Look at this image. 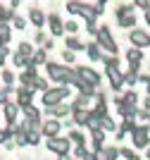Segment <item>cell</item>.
<instances>
[{
    "label": "cell",
    "mask_w": 150,
    "mask_h": 160,
    "mask_svg": "<svg viewBox=\"0 0 150 160\" xmlns=\"http://www.w3.org/2000/svg\"><path fill=\"white\" fill-rule=\"evenodd\" d=\"M33 88L43 93V91H48V88H50V84H48V79H43V77H36V79H33Z\"/></svg>",
    "instance_id": "obj_34"
},
{
    "label": "cell",
    "mask_w": 150,
    "mask_h": 160,
    "mask_svg": "<svg viewBox=\"0 0 150 160\" xmlns=\"http://www.w3.org/2000/svg\"><path fill=\"white\" fill-rule=\"evenodd\" d=\"M100 120H103L100 115H95L93 110H88V117H86V124H84V127L91 129V132H98V129H100Z\"/></svg>",
    "instance_id": "obj_21"
},
{
    "label": "cell",
    "mask_w": 150,
    "mask_h": 160,
    "mask_svg": "<svg viewBox=\"0 0 150 160\" xmlns=\"http://www.w3.org/2000/svg\"><path fill=\"white\" fill-rule=\"evenodd\" d=\"M10 22H12V27H14V29H26V19H24V17H17V14H14Z\"/></svg>",
    "instance_id": "obj_40"
},
{
    "label": "cell",
    "mask_w": 150,
    "mask_h": 160,
    "mask_svg": "<svg viewBox=\"0 0 150 160\" xmlns=\"http://www.w3.org/2000/svg\"><path fill=\"white\" fill-rule=\"evenodd\" d=\"M95 38H98L100 50H105V53H110V55H117V53H119V46L114 43V38H112V33H110V29H107V27L98 29Z\"/></svg>",
    "instance_id": "obj_3"
},
{
    "label": "cell",
    "mask_w": 150,
    "mask_h": 160,
    "mask_svg": "<svg viewBox=\"0 0 150 160\" xmlns=\"http://www.w3.org/2000/svg\"><path fill=\"white\" fill-rule=\"evenodd\" d=\"M67 139H69L72 146H86V136H84L81 129H72V132L67 134Z\"/></svg>",
    "instance_id": "obj_22"
},
{
    "label": "cell",
    "mask_w": 150,
    "mask_h": 160,
    "mask_svg": "<svg viewBox=\"0 0 150 160\" xmlns=\"http://www.w3.org/2000/svg\"><path fill=\"white\" fill-rule=\"evenodd\" d=\"M129 160H141V155H138V153H133V155H131Z\"/></svg>",
    "instance_id": "obj_52"
},
{
    "label": "cell",
    "mask_w": 150,
    "mask_h": 160,
    "mask_svg": "<svg viewBox=\"0 0 150 160\" xmlns=\"http://www.w3.org/2000/svg\"><path fill=\"white\" fill-rule=\"evenodd\" d=\"M145 22H148V24H150V5L145 7Z\"/></svg>",
    "instance_id": "obj_51"
},
{
    "label": "cell",
    "mask_w": 150,
    "mask_h": 160,
    "mask_svg": "<svg viewBox=\"0 0 150 160\" xmlns=\"http://www.w3.org/2000/svg\"><path fill=\"white\" fill-rule=\"evenodd\" d=\"M65 31H69V33H72V36H74V33L79 31V24H76V22H74V19L65 22Z\"/></svg>",
    "instance_id": "obj_42"
},
{
    "label": "cell",
    "mask_w": 150,
    "mask_h": 160,
    "mask_svg": "<svg viewBox=\"0 0 150 160\" xmlns=\"http://www.w3.org/2000/svg\"><path fill=\"white\" fill-rule=\"evenodd\" d=\"M145 155H148V160H150V146H148V148H145Z\"/></svg>",
    "instance_id": "obj_53"
},
{
    "label": "cell",
    "mask_w": 150,
    "mask_h": 160,
    "mask_svg": "<svg viewBox=\"0 0 150 160\" xmlns=\"http://www.w3.org/2000/svg\"><path fill=\"white\" fill-rule=\"evenodd\" d=\"M100 129H103V132H117V122H114V117L105 115L103 120H100Z\"/></svg>",
    "instance_id": "obj_30"
},
{
    "label": "cell",
    "mask_w": 150,
    "mask_h": 160,
    "mask_svg": "<svg viewBox=\"0 0 150 160\" xmlns=\"http://www.w3.org/2000/svg\"><path fill=\"white\" fill-rule=\"evenodd\" d=\"M67 98H69V88L67 86H50L48 91H43L41 103H43V108H52L57 103H65Z\"/></svg>",
    "instance_id": "obj_2"
},
{
    "label": "cell",
    "mask_w": 150,
    "mask_h": 160,
    "mask_svg": "<svg viewBox=\"0 0 150 160\" xmlns=\"http://www.w3.org/2000/svg\"><path fill=\"white\" fill-rule=\"evenodd\" d=\"M19 112L24 115V120H29L33 124V127H41V122H43V112H41L38 108L33 105V103H29V105L19 108Z\"/></svg>",
    "instance_id": "obj_11"
},
{
    "label": "cell",
    "mask_w": 150,
    "mask_h": 160,
    "mask_svg": "<svg viewBox=\"0 0 150 160\" xmlns=\"http://www.w3.org/2000/svg\"><path fill=\"white\" fill-rule=\"evenodd\" d=\"M81 17L86 22H95L98 19V14H103V5H81Z\"/></svg>",
    "instance_id": "obj_14"
},
{
    "label": "cell",
    "mask_w": 150,
    "mask_h": 160,
    "mask_svg": "<svg viewBox=\"0 0 150 160\" xmlns=\"http://www.w3.org/2000/svg\"><path fill=\"white\" fill-rule=\"evenodd\" d=\"M62 60L72 65V62L76 60V53H74V50H67V48H65V50H62Z\"/></svg>",
    "instance_id": "obj_41"
},
{
    "label": "cell",
    "mask_w": 150,
    "mask_h": 160,
    "mask_svg": "<svg viewBox=\"0 0 150 160\" xmlns=\"http://www.w3.org/2000/svg\"><path fill=\"white\" fill-rule=\"evenodd\" d=\"M133 153H136L133 148H126V146H122V148H119V155H122V158H124V160H129V158H131V155H133Z\"/></svg>",
    "instance_id": "obj_43"
},
{
    "label": "cell",
    "mask_w": 150,
    "mask_h": 160,
    "mask_svg": "<svg viewBox=\"0 0 150 160\" xmlns=\"http://www.w3.org/2000/svg\"><path fill=\"white\" fill-rule=\"evenodd\" d=\"M12 62H14V67H22V69L31 65V62H29V58H24V55H19V53L12 55Z\"/></svg>",
    "instance_id": "obj_35"
},
{
    "label": "cell",
    "mask_w": 150,
    "mask_h": 160,
    "mask_svg": "<svg viewBox=\"0 0 150 160\" xmlns=\"http://www.w3.org/2000/svg\"><path fill=\"white\" fill-rule=\"evenodd\" d=\"M148 129H150V124H148Z\"/></svg>",
    "instance_id": "obj_56"
},
{
    "label": "cell",
    "mask_w": 150,
    "mask_h": 160,
    "mask_svg": "<svg viewBox=\"0 0 150 160\" xmlns=\"http://www.w3.org/2000/svg\"><path fill=\"white\" fill-rule=\"evenodd\" d=\"M65 46H67V50H74V53H76V50H86V43H81L76 36H67Z\"/></svg>",
    "instance_id": "obj_26"
},
{
    "label": "cell",
    "mask_w": 150,
    "mask_h": 160,
    "mask_svg": "<svg viewBox=\"0 0 150 160\" xmlns=\"http://www.w3.org/2000/svg\"><path fill=\"white\" fill-rule=\"evenodd\" d=\"M74 160H93V151L86 146H74Z\"/></svg>",
    "instance_id": "obj_28"
},
{
    "label": "cell",
    "mask_w": 150,
    "mask_h": 160,
    "mask_svg": "<svg viewBox=\"0 0 150 160\" xmlns=\"http://www.w3.org/2000/svg\"><path fill=\"white\" fill-rule=\"evenodd\" d=\"M145 88H148V96H150V84H148V86H145Z\"/></svg>",
    "instance_id": "obj_55"
},
{
    "label": "cell",
    "mask_w": 150,
    "mask_h": 160,
    "mask_svg": "<svg viewBox=\"0 0 150 160\" xmlns=\"http://www.w3.org/2000/svg\"><path fill=\"white\" fill-rule=\"evenodd\" d=\"M14 88L12 86H0V105H5L7 100H10V93H12Z\"/></svg>",
    "instance_id": "obj_39"
},
{
    "label": "cell",
    "mask_w": 150,
    "mask_h": 160,
    "mask_svg": "<svg viewBox=\"0 0 150 160\" xmlns=\"http://www.w3.org/2000/svg\"><path fill=\"white\" fill-rule=\"evenodd\" d=\"M105 2H107V0H98V5H105Z\"/></svg>",
    "instance_id": "obj_54"
},
{
    "label": "cell",
    "mask_w": 150,
    "mask_h": 160,
    "mask_svg": "<svg viewBox=\"0 0 150 160\" xmlns=\"http://www.w3.org/2000/svg\"><path fill=\"white\" fill-rule=\"evenodd\" d=\"M131 143H133V148H148L150 146V129L145 127V124H136V129L131 132Z\"/></svg>",
    "instance_id": "obj_4"
},
{
    "label": "cell",
    "mask_w": 150,
    "mask_h": 160,
    "mask_svg": "<svg viewBox=\"0 0 150 160\" xmlns=\"http://www.w3.org/2000/svg\"><path fill=\"white\" fill-rule=\"evenodd\" d=\"M38 132H41V136H46V139L60 136V132H62V122H60V120H52V117H46V122H41Z\"/></svg>",
    "instance_id": "obj_7"
},
{
    "label": "cell",
    "mask_w": 150,
    "mask_h": 160,
    "mask_svg": "<svg viewBox=\"0 0 150 160\" xmlns=\"http://www.w3.org/2000/svg\"><path fill=\"white\" fill-rule=\"evenodd\" d=\"M48 50H43V48H41V50H36V53L31 55V58H29V62H31V67H38V65H46L48 62Z\"/></svg>",
    "instance_id": "obj_27"
},
{
    "label": "cell",
    "mask_w": 150,
    "mask_h": 160,
    "mask_svg": "<svg viewBox=\"0 0 150 160\" xmlns=\"http://www.w3.org/2000/svg\"><path fill=\"white\" fill-rule=\"evenodd\" d=\"M2 115H5V122H7V124H14L17 117H19V108H17V103L7 100L5 105H2Z\"/></svg>",
    "instance_id": "obj_15"
},
{
    "label": "cell",
    "mask_w": 150,
    "mask_h": 160,
    "mask_svg": "<svg viewBox=\"0 0 150 160\" xmlns=\"http://www.w3.org/2000/svg\"><path fill=\"white\" fill-rule=\"evenodd\" d=\"M100 60H103V65H105V74H107V79H110L112 91L119 93V91H122V69H119L117 58H114V55H103Z\"/></svg>",
    "instance_id": "obj_1"
},
{
    "label": "cell",
    "mask_w": 150,
    "mask_h": 160,
    "mask_svg": "<svg viewBox=\"0 0 150 160\" xmlns=\"http://www.w3.org/2000/svg\"><path fill=\"white\" fill-rule=\"evenodd\" d=\"M148 5H150V0H133V7H143L145 10Z\"/></svg>",
    "instance_id": "obj_46"
},
{
    "label": "cell",
    "mask_w": 150,
    "mask_h": 160,
    "mask_svg": "<svg viewBox=\"0 0 150 160\" xmlns=\"http://www.w3.org/2000/svg\"><path fill=\"white\" fill-rule=\"evenodd\" d=\"M122 134H131L136 129V120H122V127H117Z\"/></svg>",
    "instance_id": "obj_33"
},
{
    "label": "cell",
    "mask_w": 150,
    "mask_h": 160,
    "mask_svg": "<svg viewBox=\"0 0 150 160\" xmlns=\"http://www.w3.org/2000/svg\"><path fill=\"white\" fill-rule=\"evenodd\" d=\"M7 139H10V136H7V132H5V129H0V146H2Z\"/></svg>",
    "instance_id": "obj_48"
},
{
    "label": "cell",
    "mask_w": 150,
    "mask_h": 160,
    "mask_svg": "<svg viewBox=\"0 0 150 160\" xmlns=\"http://www.w3.org/2000/svg\"><path fill=\"white\" fill-rule=\"evenodd\" d=\"M86 55H88V60L98 62L100 58H103V50H100L98 43H86Z\"/></svg>",
    "instance_id": "obj_24"
},
{
    "label": "cell",
    "mask_w": 150,
    "mask_h": 160,
    "mask_svg": "<svg viewBox=\"0 0 150 160\" xmlns=\"http://www.w3.org/2000/svg\"><path fill=\"white\" fill-rule=\"evenodd\" d=\"M29 19L33 22V27H43V24H46V14H43V10H38V7H31V10H29Z\"/></svg>",
    "instance_id": "obj_23"
},
{
    "label": "cell",
    "mask_w": 150,
    "mask_h": 160,
    "mask_svg": "<svg viewBox=\"0 0 150 160\" xmlns=\"http://www.w3.org/2000/svg\"><path fill=\"white\" fill-rule=\"evenodd\" d=\"M86 31L91 33V36H95V33H98V24H95V22H86Z\"/></svg>",
    "instance_id": "obj_44"
},
{
    "label": "cell",
    "mask_w": 150,
    "mask_h": 160,
    "mask_svg": "<svg viewBox=\"0 0 150 160\" xmlns=\"http://www.w3.org/2000/svg\"><path fill=\"white\" fill-rule=\"evenodd\" d=\"M24 139H26V146H38L43 136H41L38 129H29V132H24Z\"/></svg>",
    "instance_id": "obj_25"
},
{
    "label": "cell",
    "mask_w": 150,
    "mask_h": 160,
    "mask_svg": "<svg viewBox=\"0 0 150 160\" xmlns=\"http://www.w3.org/2000/svg\"><path fill=\"white\" fill-rule=\"evenodd\" d=\"M17 53L24 55V58H31V55H33V46L24 41V43H19V50H17Z\"/></svg>",
    "instance_id": "obj_38"
},
{
    "label": "cell",
    "mask_w": 150,
    "mask_h": 160,
    "mask_svg": "<svg viewBox=\"0 0 150 160\" xmlns=\"http://www.w3.org/2000/svg\"><path fill=\"white\" fill-rule=\"evenodd\" d=\"M86 117H88V110H84V108L72 110V122H74V124H79V127H84V124H86Z\"/></svg>",
    "instance_id": "obj_29"
},
{
    "label": "cell",
    "mask_w": 150,
    "mask_h": 160,
    "mask_svg": "<svg viewBox=\"0 0 150 160\" xmlns=\"http://www.w3.org/2000/svg\"><path fill=\"white\" fill-rule=\"evenodd\" d=\"M129 38H131V43H133V48H141V50L150 46V33L141 31V29H133V31L129 33Z\"/></svg>",
    "instance_id": "obj_12"
},
{
    "label": "cell",
    "mask_w": 150,
    "mask_h": 160,
    "mask_svg": "<svg viewBox=\"0 0 150 160\" xmlns=\"http://www.w3.org/2000/svg\"><path fill=\"white\" fill-rule=\"evenodd\" d=\"M122 84H126V86H136V84H138V72H122Z\"/></svg>",
    "instance_id": "obj_31"
},
{
    "label": "cell",
    "mask_w": 150,
    "mask_h": 160,
    "mask_svg": "<svg viewBox=\"0 0 150 160\" xmlns=\"http://www.w3.org/2000/svg\"><path fill=\"white\" fill-rule=\"evenodd\" d=\"M117 19L119 24L124 29H131V27H136V17H133V5H122L117 10Z\"/></svg>",
    "instance_id": "obj_9"
},
{
    "label": "cell",
    "mask_w": 150,
    "mask_h": 160,
    "mask_svg": "<svg viewBox=\"0 0 150 160\" xmlns=\"http://www.w3.org/2000/svg\"><path fill=\"white\" fill-rule=\"evenodd\" d=\"M46 72H48V79L50 81H57V84H65V74H67V67L65 65H57V62H46Z\"/></svg>",
    "instance_id": "obj_10"
},
{
    "label": "cell",
    "mask_w": 150,
    "mask_h": 160,
    "mask_svg": "<svg viewBox=\"0 0 150 160\" xmlns=\"http://www.w3.org/2000/svg\"><path fill=\"white\" fill-rule=\"evenodd\" d=\"M81 5H84V2H79V0H69V2H67V12H69V14H79V12H81Z\"/></svg>",
    "instance_id": "obj_37"
},
{
    "label": "cell",
    "mask_w": 150,
    "mask_h": 160,
    "mask_svg": "<svg viewBox=\"0 0 150 160\" xmlns=\"http://www.w3.org/2000/svg\"><path fill=\"white\" fill-rule=\"evenodd\" d=\"M57 160H74V158L69 153H65V155H57Z\"/></svg>",
    "instance_id": "obj_50"
},
{
    "label": "cell",
    "mask_w": 150,
    "mask_h": 160,
    "mask_svg": "<svg viewBox=\"0 0 150 160\" xmlns=\"http://www.w3.org/2000/svg\"><path fill=\"white\" fill-rule=\"evenodd\" d=\"M138 108H141V110H148V112H150V96L143 100V105H138Z\"/></svg>",
    "instance_id": "obj_47"
},
{
    "label": "cell",
    "mask_w": 150,
    "mask_h": 160,
    "mask_svg": "<svg viewBox=\"0 0 150 160\" xmlns=\"http://www.w3.org/2000/svg\"><path fill=\"white\" fill-rule=\"evenodd\" d=\"M31 100H33V93H31V91H26L24 86H19V88H17V100H14V103H17V108L29 105Z\"/></svg>",
    "instance_id": "obj_17"
},
{
    "label": "cell",
    "mask_w": 150,
    "mask_h": 160,
    "mask_svg": "<svg viewBox=\"0 0 150 160\" xmlns=\"http://www.w3.org/2000/svg\"><path fill=\"white\" fill-rule=\"evenodd\" d=\"M0 81H2V86H12L14 84V74L10 72V69H2V72H0Z\"/></svg>",
    "instance_id": "obj_32"
},
{
    "label": "cell",
    "mask_w": 150,
    "mask_h": 160,
    "mask_svg": "<svg viewBox=\"0 0 150 160\" xmlns=\"http://www.w3.org/2000/svg\"><path fill=\"white\" fill-rule=\"evenodd\" d=\"M126 62L129 65H141L143 62V50L141 48H129L126 50Z\"/></svg>",
    "instance_id": "obj_19"
},
{
    "label": "cell",
    "mask_w": 150,
    "mask_h": 160,
    "mask_svg": "<svg viewBox=\"0 0 150 160\" xmlns=\"http://www.w3.org/2000/svg\"><path fill=\"white\" fill-rule=\"evenodd\" d=\"M46 146H48V151H50V153L65 155V153H69L72 143H69V139H67V136H52V139H46Z\"/></svg>",
    "instance_id": "obj_5"
},
{
    "label": "cell",
    "mask_w": 150,
    "mask_h": 160,
    "mask_svg": "<svg viewBox=\"0 0 150 160\" xmlns=\"http://www.w3.org/2000/svg\"><path fill=\"white\" fill-rule=\"evenodd\" d=\"M91 146H93V153H95V151H100V148L105 146V132H103V129L91 132Z\"/></svg>",
    "instance_id": "obj_20"
},
{
    "label": "cell",
    "mask_w": 150,
    "mask_h": 160,
    "mask_svg": "<svg viewBox=\"0 0 150 160\" xmlns=\"http://www.w3.org/2000/svg\"><path fill=\"white\" fill-rule=\"evenodd\" d=\"M12 17H14V10H7L5 5H0V22H2V24H7Z\"/></svg>",
    "instance_id": "obj_36"
},
{
    "label": "cell",
    "mask_w": 150,
    "mask_h": 160,
    "mask_svg": "<svg viewBox=\"0 0 150 160\" xmlns=\"http://www.w3.org/2000/svg\"><path fill=\"white\" fill-rule=\"evenodd\" d=\"M138 84L148 86V84H150V74H138Z\"/></svg>",
    "instance_id": "obj_45"
},
{
    "label": "cell",
    "mask_w": 150,
    "mask_h": 160,
    "mask_svg": "<svg viewBox=\"0 0 150 160\" xmlns=\"http://www.w3.org/2000/svg\"><path fill=\"white\" fill-rule=\"evenodd\" d=\"M76 77L81 81H86V84H91L93 88H98L100 86V74L93 69V67H88V65H81V67H76Z\"/></svg>",
    "instance_id": "obj_6"
},
{
    "label": "cell",
    "mask_w": 150,
    "mask_h": 160,
    "mask_svg": "<svg viewBox=\"0 0 150 160\" xmlns=\"http://www.w3.org/2000/svg\"><path fill=\"white\" fill-rule=\"evenodd\" d=\"M48 27H50L52 36H62L65 33V22L60 19V14H48Z\"/></svg>",
    "instance_id": "obj_16"
},
{
    "label": "cell",
    "mask_w": 150,
    "mask_h": 160,
    "mask_svg": "<svg viewBox=\"0 0 150 160\" xmlns=\"http://www.w3.org/2000/svg\"><path fill=\"white\" fill-rule=\"evenodd\" d=\"M36 77H38V74H36V67H24V72L19 74V84L22 86H29V84H33V79H36Z\"/></svg>",
    "instance_id": "obj_18"
},
{
    "label": "cell",
    "mask_w": 150,
    "mask_h": 160,
    "mask_svg": "<svg viewBox=\"0 0 150 160\" xmlns=\"http://www.w3.org/2000/svg\"><path fill=\"white\" fill-rule=\"evenodd\" d=\"M119 158V148L117 146H103L100 151L93 153V160H117Z\"/></svg>",
    "instance_id": "obj_13"
},
{
    "label": "cell",
    "mask_w": 150,
    "mask_h": 160,
    "mask_svg": "<svg viewBox=\"0 0 150 160\" xmlns=\"http://www.w3.org/2000/svg\"><path fill=\"white\" fill-rule=\"evenodd\" d=\"M36 43H46V33H43V31L36 33Z\"/></svg>",
    "instance_id": "obj_49"
},
{
    "label": "cell",
    "mask_w": 150,
    "mask_h": 160,
    "mask_svg": "<svg viewBox=\"0 0 150 160\" xmlns=\"http://www.w3.org/2000/svg\"><path fill=\"white\" fill-rule=\"evenodd\" d=\"M46 110V117H52V120H67L72 115V105L69 103H57L52 108H43Z\"/></svg>",
    "instance_id": "obj_8"
}]
</instances>
